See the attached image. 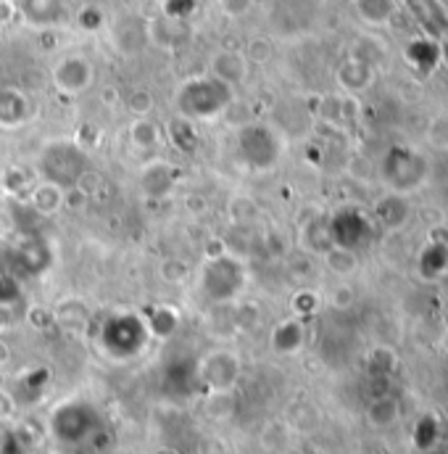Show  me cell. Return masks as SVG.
<instances>
[{"instance_id":"6da1fadb","label":"cell","mask_w":448,"mask_h":454,"mask_svg":"<svg viewBox=\"0 0 448 454\" xmlns=\"http://www.w3.org/2000/svg\"><path fill=\"white\" fill-rule=\"evenodd\" d=\"M428 159L406 145H396L385 153L382 159V180L388 183V188L393 193H412L417 188H422V183L428 180Z\"/></svg>"},{"instance_id":"7a4b0ae2","label":"cell","mask_w":448,"mask_h":454,"mask_svg":"<svg viewBox=\"0 0 448 454\" xmlns=\"http://www.w3.org/2000/svg\"><path fill=\"white\" fill-rule=\"evenodd\" d=\"M229 101H232L229 88H224L214 77H201V80L188 82L177 98L180 109L188 116H214L222 112L224 106H229Z\"/></svg>"},{"instance_id":"3957f363","label":"cell","mask_w":448,"mask_h":454,"mask_svg":"<svg viewBox=\"0 0 448 454\" xmlns=\"http://www.w3.org/2000/svg\"><path fill=\"white\" fill-rule=\"evenodd\" d=\"M93 64L85 56H66L53 69V82L66 96H80L93 85Z\"/></svg>"},{"instance_id":"277c9868","label":"cell","mask_w":448,"mask_h":454,"mask_svg":"<svg viewBox=\"0 0 448 454\" xmlns=\"http://www.w3.org/2000/svg\"><path fill=\"white\" fill-rule=\"evenodd\" d=\"M212 77L224 88H235L248 77V61L240 51H217L212 56Z\"/></svg>"},{"instance_id":"5b68a950","label":"cell","mask_w":448,"mask_h":454,"mask_svg":"<svg viewBox=\"0 0 448 454\" xmlns=\"http://www.w3.org/2000/svg\"><path fill=\"white\" fill-rule=\"evenodd\" d=\"M417 267H420V275L428 280H438L448 275V243L430 238V243L417 256Z\"/></svg>"},{"instance_id":"8992f818","label":"cell","mask_w":448,"mask_h":454,"mask_svg":"<svg viewBox=\"0 0 448 454\" xmlns=\"http://www.w3.org/2000/svg\"><path fill=\"white\" fill-rule=\"evenodd\" d=\"M337 82L348 90V93H361L375 82V69L372 64L361 61V59H348L340 69H337Z\"/></svg>"},{"instance_id":"52a82bcc","label":"cell","mask_w":448,"mask_h":454,"mask_svg":"<svg viewBox=\"0 0 448 454\" xmlns=\"http://www.w3.org/2000/svg\"><path fill=\"white\" fill-rule=\"evenodd\" d=\"M406 3L430 35H436V37L448 35V19L444 8L438 5V0H406Z\"/></svg>"},{"instance_id":"ba28073f","label":"cell","mask_w":448,"mask_h":454,"mask_svg":"<svg viewBox=\"0 0 448 454\" xmlns=\"http://www.w3.org/2000/svg\"><path fill=\"white\" fill-rule=\"evenodd\" d=\"M377 220L385 227H390V230H398V227L406 225L412 220V207H409L406 196H401V193L385 196L377 204Z\"/></svg>"},{"instance_id":"9c48e42d","label":"cell","mask_w":448,"mask_h":454,"mask_svg":"<svg viewBox=\"0 0 448 454\" xmlns=\"http://www.w3.org/2000/svg\"><path fill=\"white\" fill-rule=\"evenodd\" d=\"M16 11H21L32 24H50L64 16L61 0H19Z\"/></svg>"},{"instance_id":"30bf717a","label":"cell","mask_w":448,"mask_h":454,"mask_svg":"<svg viewBox=\"0 0 448 454\" xmlns=\"http://www.w3.org/2000/svg\"><path fill=\"white\" fill-rule=\"evenodd\" d=\"M398 415H401V410H398V402H396L393 396H377V399L369 404V410H367V420H369V426L377 428V431L390 428V426L398 420Z\"/></svg>"},{"instance_id":"8fae6325","label":"cell","mask_w":448,"mask_h":454,"mask_svg":"<svg viewBox=\"0 0 448 454\" xmlns=\"http://www.w3.org/2000/svg\"><path fill=\"white\" fill-rule=\"evenodd\" d=\"M406 59H409V64H412L414 69L430 72V69L438 64V45H436L433 40L420 37V40H414V43L406 48Z\"/></svg>"},{"instance_id":"7c38bea8","label":"cell","mask_w":448,"mask_h":454,"mask_svg":"<svg viewBox=\"0 0 448 454\" xmlns=\"http://www.w3.org/2000/svg\"><path fill=\"white\" fill-rule=\"evenodd\" d=\"M356 8H359V16L367 24L382 27V24H388L393 19L396 0H356Z\"/></svg>"},{"instance_id":"4fadbf2b","label":"cell","mask_w":448,"mask_h":454,"mask_svg":"<svg viewBox=\"0 0 448 454\" xmlns=\"http://www.w3.org/2000/svg\"><path fill=\"white\" fill-rule=\"evenodd\" d=\"M412 442H414V447H417V452L420 454L436 450V447H438V420H436L433 415H425V418L417 423V428H414V434H412Z\"/></svg>"},{"instance_id":"5bb4252c","label":"cell","mask_w":448,"mask_h":454,"mask_svg":"<svg viewBox=\"0 0 448 454\" xmlns=\"http://www.w3.org/2000/svg\"><path fill=\"white\" fill-rule=\"evenodd\" d=\"M24 114H27V101L19 93H13V90L0 93V124L13 127L24 119Z\"/></svg>"},{"instance_id":"9a60e30c","label":"cell","mask_w":448,"mask_h":454,"mask_svg":"<svg viewBox=\"0 0 448 454\" xmlns=\"http://www.w3.org/2000/svg\"><path fill=\"white\" fill-rule=\"evenodd\" d=\"M325 262L328 267L336 272V275H351L356 267H359V259L351 248H340V246H330L328 254H325Z\"/></svg>"},{"instance_id":"2e32d148","label":"cell","mask_w":448,"mask_h":454,"mask_svg":"<svg viewBox=\"0 0 448 454\" xmlns=\"http://www.w3.org/2000/svg\"><path fill=\"white\" fill-rule=\"evenodd\" d=\"M129 140L135 148H153L158 145V127L148 119H135L129 127Z\"/></svg>"},{"instance_id":"e0dca14e","label":"cell","mask_w":448,"mask_h":454,"mask_svg":"<svg viewBox=\"0 0 448 454\" xmlns=\"http://www.w3.org/2000/svg\"><path fill=\"white\" fill-rule=\"evenodd\" d=\"M127 109L129 114H135L137 119H145L148 114L153 112V93L145 88H137L127 96Z\"/></svg>"},{"instance_id":"ac0fdd59","label":"cell","mask_w":448,"mask_h":454,"mask_svg":"<svg viewBox=\"0 0 448 454\" xmlns=\"http://www.w3.org/2000/svg\"><path fill=\"white\" fill-rule=\"evenodd\" d=\"M248 64H266L272 59V43L266 37H256L248 43V51L243 53Z\"/></svg>"},{"instance_id":"d6986e66","label":"cell","mask_w":448,"mask_h":454,"mask_svg":"<svg viewBox=\"0 0 448 454\" xmlns=\"http://www.w3.org/2000/svg\"><path fill=\"white\" fill-rule=\"evenodd\" d=\"M428 140L436 145V148H444L448 151V116H438L430 129H428Z\"/></svg>"},{"instance_id":"ffe728a7","label":"cell","mask_w":448,"mask_h":454,"mask_svg":"<svg viewBox=\"0 0 448 454\" xmlns=\"http://www.w3.org/2000/svg\"><path fill=\"white\" fill-rule=\"evenodd\" d=\"M256 0H220V8H222L224 16L229 19H243L251 8H253Z\"/></svg>"},{"instance_id":"44dd1931","label":"cell","mask_w":448,"mask_h":454,"mask_svg":"<svg viewBox=\"0 0 448 454\" xmlns=\"http://www.w3.org/2000/svg\"><path fill=\"white\" fill-rule=\"evenodd\" d=\"M101 21H104L101 11H96V8H85V11H82V27H85V29H98Z\"/></svg>"},{"instance_id":"7402d4cb","label":"cell","mask_w":448,"mask_h":454,"mask_svg":"<svg viewBox=\"0 0 448 454\" xmlns=\"http://www.w3.org/2000/svg\"><path fill=\"white\" fill-rule=\"evenodd\" d=\"M16 3L13 0H0V27H5V24H11L13 19H16Z\"/></svg>"},{"instance_id":"603a6c76","label":"cell","mask_w":448,"mask_h":454,"mask_svg":"<svg viewBox=\"0 0 448 454\" xmlns=\"http://www.w3.org/2000/svg\"><path fill=\"white\" fill-rule=\"evenodd\" d=\"M119 101V96H116V90L113 88H109V90H104V104H109V106H113Z\"/></svg>"},{"instance_id":"cb8c5ba5","label":"cell","mask_w":448,"mask_h":454,"mask_svg":"<svg viewBox=\"0 0 448 454\" xmlns=\"http://www.w3.org/2000/svg\"><path fill=\"white\" fill-rule=\"evenodd\" d=\"M425 454H448L446 450H441V447H436V450H430V452H425Z\"/></svg>"}]
</instances>
